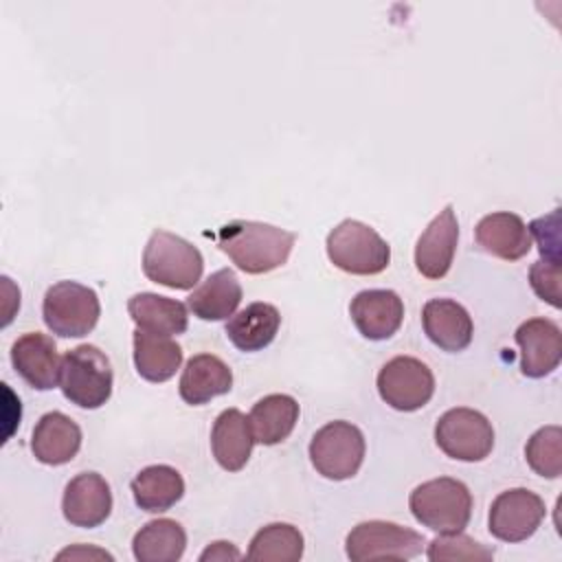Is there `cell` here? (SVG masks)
I'll use <instances>...</instances> for the list:
<instances>
[{
	"label": "cell",
	"instance_id": "cell-5",
	"mask_svg": "<svg viewBox=\"0 0 562 562\" xmlns=\"http://www.w3.org/2000/svg\"><path fill=\"white\" fill-rule=\"evenodd\" d=\"M325 246L329 261L349 274H380L391 261L389 244L358 220H342L329 231Z\"/></svg>",
	"mask_w": 562,
	"mask_h": 562
},
{
	"label": "cell",
	"instance_id": "cell-7",
	"mask_svg": "<svg viewBox=\"0 0 562 562\" xmlns=\"http://www.w3.org/2000/svg\"><path fill=\"white\" fill-rule=\"evenodd\" d=\"M364 435L351 422H329L318 428L310 441V461L314 470L331 481H345L358 474L364 461Z\"/></svg>",
	"mask_w": 562,
	"mask_h": 562
},
{
	"label": "cell",
	"instance_id": "cell-18",
	"mask_svg": "<svg viewBox=\"0 0 562 562\" xmlns=\"http://www.w3.org/2000/svg\"><path fill=\"white\" fill-rule=\"evenodd\" d=\"M476 244L505 261H518L531 250V235L520 215L509 211L490 213L474 228Z\"/></svg>",
	"mask_w": 562,
	"mask_h": 562
},
{
	"label": "cell",
	"instance_id": "cell-15",
	"mask_svg": "<svg viewBox=\"0 0 562 562\" xmlns=\"http://www.w3.org/2000/svg\"><path fill=\"white\" fill-rule=\"evenodd\" d=\"M13 369L37 391H50L59 384V353L50 336L40 331L22 334L11 347Z\"/></svg>",
	"mask_w": 562,
	"mask_h": 562
},
{
	"label": "cell",
	"instance_id": "cell-17",
	"mask_svg": "<svg viewBox=\"0 0 562 562\" xmlns=\"http://www.w3.org/2000/svg\"><path fill=\"white\" fill-rule=\"evenodd\" d=\"M422 325L428 340L443 351H463L472 342V318L452 299H430L422 310Z\"/></svg>",
	"mask_w": 562,
	"mask_h": 562
},
{
	"label": "cell",
	"instance_id": "cell-19",
	"mask_svg": "<svg viewBox=\"0 0 562 562\" xmlns=\"http://www.w3.org/2000/svg\"><path fill=\"white\" fill-rule=\"evenodd\" d=\"M81 448V428L64 413L53 411L40 417L31 435V450L40 463L64 465Z\"/></svg>",
	"mask_w": 562,
	"mask_h": 562
},
{
	"label": "cell",
	"instance_id": "cell-1",
	"mask_svg": "<svg viewBox=\"0 0 562 562\" xmlns=\"http://www.w3.org/2000/svg\"><path fill=\"white\" fill-rule=\"evenodd\" d=\"M215 239L220 250L226 252L239 270L263 274L288 261L296 235L263 222L233 220L217 231Z\"/></svg>",
	"mask_w": 562,
	"mask_h": 562
},
{
	"label": "cell",
	"instance_id": "cell-14",
	"mask_svg": "<svg viewBox=\"0 0 562 562\" xmlns=\"http://www.w3.org/2000/svg\"><path fill=\"white\" fill-rule=\"evenodd\" d=\"M459 239V224L452 204L426 226L415 246V268L426 279H441L448 274Z\"/></svg>",
	"mask_w": 562,
	"mask_h": 562
},
{
	"label": "cell",
	"instance_id": "cell-13",
	"mask_svg": "<svg viewBox=\"0 0 562 562\" xmlns=\"http://www.w3.org/2000/svg\"><path fill=\"white\" fill-rule=\"evenodd\" d=\"M61 512L75 527H99L112 512V492L108 481L97 472L77 474L64 490Z\"/></svg>",
	"mask_w": 562,
	"mask_h": 562
},
{
	"label": "cell",
	"instance_id": "cell-24",
	"mask_svg": "<svg viewBox=\"0 0 562 562\" xmlns=\"http://www.w3.org/2000/svg\"><path fill=\"white\" fill-rule=\"evenodd\" d=\"M281 325V314L270 303H250L233 314L224 327L228 340L239 351H259L268 347Z\"/></svg>",
	"mask_w": 562,
	"mask_h": 562
},
{
	"label": "cell",
	"instance_id": "cell-6",
	"mask_svg": "<svg viewBox=\"0 0 562 562\" xmlns=\"http://www.w3.org/2000/svg\"><path fill=\"white\" fill-rule=\"evenodd\" d=\"M42 316L53 334L81 338L94 329L101 316L99 296L92 288L77 281H57L44 294Z\"/></svg>",
	"mask_w": 562,
	"mask_h": 562
},
{
	"label": "cell",
	"instance_id": "cell-10",
	"mask_svg": "<svg viewBox=\"0 0 562 562\" xmlns=\"http://www.w3.org/2000/svg\"><path fill=\"white\" fill-rule=\"evenodd\" d=\"M378 393L395 411H417L435 393V375L426 362L413 356L391 358L378 373Z\"/></svg>",
	"mask_w": 562,
	"mask_h": 562
},
{
	"label": "cell",
	"instance_id": "cell-8",
	"mask_svg": "<svg viewBox=\"0 0 562 562\" xmlns=\"http://www.w3.org/2000/svg\"><path fill=\"white\" fill-rule=\"evenodd\" d=\"M426 540L422 533L389 520L358 522L345 540L347 558L353 562L367 560H411L422 553Z\"/></svg>",
	"mask_w": 562,
	"mask_h": 562
},
{
	"label": "cell",
	"instance_id": "cell-4",
	"mask_svg": "<svg viewBox=\"0 0 562 562\" xmlns=\"http://www.w3.org/2000/svg\"><path fill=\"white\" fill-rule=\"evenodd\" d=\"M59 389L79 408H99L112 395V367L108 356L94 345H79L64 353L59 367Z\"/></svg>",
	"mask_w": 562,
	"mask_h": 562
},
{
	"label": "cell",
	"instance_id": "cell-2",
	"mask_svg": "<svg viewBox=\"0 0 562 562\" xmlns=\"http://www.w3.org/2000/svg\"><path fill=\"white\" fill-rule=\"evenodd\" d=\"M417 522L439 533L463 531L472 516V494L465 483L439 476L417 485L408 496Z\"/></svg>",
	"mask_w": 562,
	"mask_h": 562
},
{
	"label": "cell",
	"instance_id": "cell-34",
	"mask_svg": "<svg viewBox=\"0 0 562 562\" xmlns=\"http://www.w3.org/2000/svg\"><path fill=\"white\" fill-rule=\"evenodd\" d=\"M241 553L233 542L226 540H217L211 542L202 553H200V562H233L239 560Z\"/></svg>",
	"mask_w": 562,
	"mask_h": 562
},
{
	"label": "cell",
	"instance_id": "cell-26",
	"mask_svg": "<svg viewBox=\"0 0 562 562\" xmlns=\"http://www.w3.org/2000/svg\"><path fill=\"white\" fill-rule=\"evenodd\" d=\"M299 422V402L285 393L261 397L248 415V424L257 443L274 446L290 437Z\"/></svg>",
	"mask_w": 562,
	"mask_h": 562
},
{
	"label": "cell",
	"instance_id": "cell-22",
	"mask_svg": "<svg viewBox=\"0 0 562 562\" xmlns=\"http://www.w3.org/2000/svg\"><path fill=\"white\" fill-rule=\"evenodd\" d=\"M241 303V285L231 268L209 274L187 299L193 316L202 321H224L235 314Z\"/></svg>",
	"mask_w": 562,
	"mask_h": 562
},
{
	"label": "cell",
	"instance_id": "cell-30",
	"mask_svg": "<svg viewBox=\"0 0 562 562\" xmlns=\"http://www.w3.org/2000/svg\"><path fill=\"white\" fill-rule=\"evenodd\" d=\"M525 457L529 468L544 476V479H558L562 472V430L560 426H544L538 428L527 446Z\"/></svg>",
	"mask_w": 562,
	"mask_h": 562
},
{
	"label": "cell",
	"instance_id": "cell-29",
	"mask_svg": "<svg viewBox=\"0 0 562 562\" xmlns=\"http://www.w3.org/2000/svg\"><path fill=\"white\" fill-rule=\"evenodd\" d=\"M303 555V533L288 522H272L259 529L246 558L252 562H296Z\"/></svg>",
	"mask_w": 562,
	"mask_h": 562
},
{
	"label": "cell",
	"instance_id": "cell-33",
	"mask_svg": "<svg viewBox=\"0 0 562 562\" xmlns=\"http://www.w3.org/2000/svg\"><path fill=\"white\" fill-rule=\"evenodd\" d=\"M529 283L533 292L553 307H560V263L536 261L529 268Z\"/></svg>",
	"mask_w": 562,
	"mask_h": 562
},
{
	"label": "cell",
	"instance_id": "cell-11",
	"mask_svg": "<svg viewBox=\"0 0 562 562\" xmlns=\"http://www.w3.org/2000/svg\"><path fill=\"white\" fill-rule=\"evenodd\" d=\"M544 514V501L536 492L514 487L501 492L492 501L487 527L490 533L503 542H522L536 533Z\"/></svg>",
	"mask_w": 562,
	"mask_h": 562
},
{
	"label": "cell",
	"instance_id": "cell-35",
	"mask_svg": "<svg viewBox=\"0 0 562 562\" xmlns=\"http://www.w3.org/2000/svg\"><path fill=\"white\" fill-rule=\"evenodd\" d=\"M114 560L108 551L97 549V547H86V544H77V547H68L64 551L57 553V560Z\"/></svg>",
	"mask_w": 562,
	"mask_h": 562
},
{
	"label": "cell",
	"instance_id": "cell-23",
	"mask_svg": "<svg viewBox=\"0 0 562 562\" xmlns=\"http://www.w3.org/2000/svg\"><path fill=\"white\" fill-rule=\"evenodd\" d=\"M127 312L138 329H145L151 334L178 336V334H184L189 327L187 305L154 292L134 294L127 301Z\"/></svg>",
	"mask_w": 562,
	"mask_h": 562
},
{
	"label": "cell",
	"instance_id": "cell-32",
	"mask_svg": "<svg viewBox=\"0 0 562 562\" xmlns=\"http://www.w3.org/2000/svg\"><path fill=\"white\" fill-rule=\"evenodd\" d=\"M527 228H529V235L538 239V248L544 261L560 263V209H555L544 217L533 220Z\"/></svg>",
	"mask_w": 562,
	"mask_h": 562
},
{
	"label": "cell",
	"instance_id": "cell-31",
	"mask_svg": "<svg viewBox=\"0 0 562 562\" xmlns=\"http://www.w3.org/2000/svg\"><path fill=\"white\" fill-rule=\"evenodd\" d=\"M426 555L428 560H492L494 549H487L474 538L461 531H454V533H439L435 540H430Z\"/></svg>",
	"mask_w": 562,
	"mask_h": 562
},
{
	"label": "cell",
	"instance_id": "cell-16",
	"mask_svg": "<svg viewBox=\"0 0 562 562\" xmlns=\"http://www.w3.org/2000/svg\"><path fill=\"white\" fill-rule=\"evenodd\" d=\"M349 314L364 338L386 340L404 321V303L393 290H362L351 299Z\"/></svg>",
	"mask_w": 562,
	"mask_h": 562
},
{
	"label": "cell",
	"instance_id": "cell-27",
	"mask_svg": "<svg viewBox=\"0 0 562 562\" xmlns=\"http://www.w3.org/2000/svg\"><path fill=\"white\" fill-rule=\"evenodd\" d=\"M134 503L143 512H167L184 494V479L171 465H147L132 479Z\"/></svg>",
	"mask_w": 562,
	"mask_h": 562
},
{
	"label": "cell",
	"instance_id": "cell-20",
	"mask_svg": "<svg viewBox=\"0 0 562 562\" xmlns=\"http://www.w3.org/2000/svg\"><path fill=\"white\" fill-rule=\"evenodd\" d=\"M233 386V371L213 353H198L187 360L180 375V397L191 406H202Z\"/></svg>",
	"mask_w": 562,
	"mask_h": 562
},
{
	"label": "cell",
	"instance_id": "cell-3",
	"mask_svg": "<svg viewBox=\"0 0 562 562\" xmlns=\"http://www.w3.org/2000/svg\"><path fill=\"white\" fill-rule=\"evenodd\" d=\"M202 270L204 259L191 241L160 228L151 233L143 250V272L149 281L173 290H191Z\"/></svg>",
	"mask_w": 562,
	"mask_h": 562
},
{
	"label": "cell",
	"instance_id": "cell-25",
	"mask_svg": "<svg viewBox=\"0 0 562 562\" xmlns=\"http://www.w3.org/2000/svg\"><path fill=\"white\" fill-rule=\"evenodd\" d=\"M134 364L143 380L167 382L182 364V347L171 336L136 329Z\"/></svg>",
	"mask_w": 562,
	"mask_h": 562
},
{
	"label": "cell",
	"instance_id": "cell-28",
	"mask_svg": "<svg viewBox=\"0 0 562 562\" xmlns=\"http://www.w3.org/2000/svg\"><path fill=\"white\" fill-rule=\"evenodd\" d=\"M187 547V533L171 518L149 520L134 533L132 551L138 562H176Z\"/></svg>",
	"mask_w": 562,
	"mask_h": 562
},
{
	"label": "cell",
	"instance_id": "cell-9",
	"mask_svg": "<svg viewBox=\"0 0 562 562\" xmlns=\"http://www.w3.org/2000/svg\"><path fill=\"white\" fill-rule=\"evenodd\" d=\"M435 441L446 457L457 461H483L494 448L490 419L474 408H450L435 424Z\"/></svg>",
	"mask_w": 562,
	"mask_h": 562
},
{
	"label": "cell",
	"instance_id": "cell-12",
	"mask_svg": "<svg viewBox=\"0 0 562 562\" xmlns=\"http://www.w3.org/2000/svg\"><path fill=\"white\" fill-rule=\"evenodd\" d=\"M520 347V371L527 378H544L553 373L562 360V331L551 318H529L516 334Z\"/></svg>",
	"mask_w": 562,
	"mask_h": 562
},
{
	"label": "cell",
	"instance_id": "cell-21",
	"mask_svg": "<svg viewBox=\"0 0 562 562\" xmlns=\"http://www.w3.org/2000/svg\"><path fill=\"white\" fill-rule=\"evenodd\" d=\"M252 430L248 417L239 408L222 411L211 428V450L220 468L228 472L241 470L252 452Z\"/></svg>",
	"mask_w": 562,
	"mask_h": 562
}]
</instances>
